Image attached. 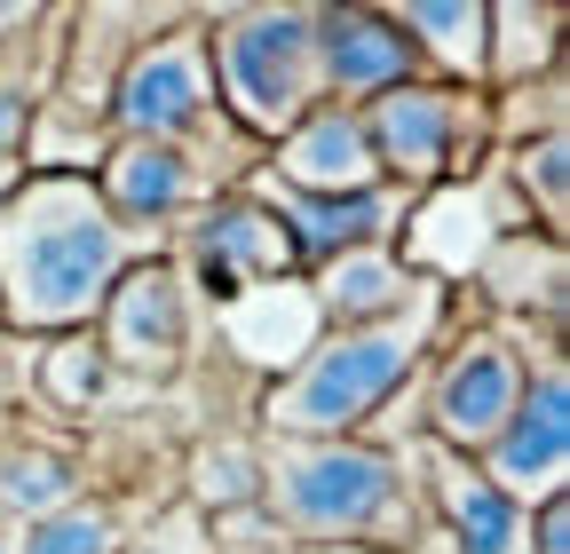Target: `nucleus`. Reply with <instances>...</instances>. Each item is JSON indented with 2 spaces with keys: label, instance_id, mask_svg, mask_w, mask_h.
Returning <instances> with one entry per match:
<instances>
[{
  "label": "nucleus",
  "instance_id": "nucleus-1",
  "mask_svg": "<svg viewBox=\"0 0 570 554\" xmlns=\"http://www.w3.org/2000/svg\"><path fill=\"white\" fill-rule=\"evenodd\" d=\"M135 261V230L111 222L88 175H24L0 198V317L24 333H80L104 317Z\"/></svg>",
  "mask_w": 570,
  "mask_h": 554
},
{
  "label": "nucleus",
  "instance_id": "nucleus-2",
  "mask_svg": "<svg viewBox=\"0 0 570 554\" xmlns=\"http://www.w3.org/2000/svg\"><path fill=\"white\" fill-rule=\"evenodd\" d=\"M262 515L294 546H373L381 554L412 523V483H404L396 452H381L365 436H333V444L285 436L262 459Z\"/></svg>",
  "mask_w": 570,
  "mask_h": 554
},
{
  "label": "nucleus",
  "instance_id": "nucleus-3",
  "mask_svg": "<svg viewBox=\"0 0 570 554\" xmlns=\"http://www.w3.org/2000/svg\"><path fill=\"white\" fill-rule=\"evenodd\" d=\"M428 333H436V286H428L404 317H381V325H341L325 340L294 357L269 388V428L277 436H302V444H333V436H356L373 412L404 388V373L420 365Z\"/></svg>",
  "mask_w": 570,
  "mask_h": 554
},
{
  "label": "nucleus",
  "instance_id": "nucleus-4",
  "mask_svg": "<svg viewBox=\"0 0 570 554\" xmlns=\"http://www.w3.org/2000/svg\"><path fill=\"white\" fill-rule=\"evenodd\" d=\"M214 103L246 135H277L325 103L317 88V9H223L206 17Z\"/></svg>",
  "mask_w": 570,
  "mask_h": 554
},
{
  "label": "nucleus",
  "instance_id": "nucleus-5",
  "mask_svg": "<svg viewBox=\"0 0 570 554\" xmlns=\"http://www.w3.org/2000/svg\"><path fill=\"white\" fill-rule=\"evenodd\" d=\"M111 103V127L127 135V144H198V135L214 127V63H206V24H175L159 40H142L119 80L104 88Z\"/></svg>",
  "mask_w": 570,
  "mask_h": 554
},
{
  "label": "nucleus",
  "instance_id": "nucleus-6",
  "mask_svg": "<svg viewBox=\"0 0 570 554\" xmlns=\"http://www.w3.org/2000/svg\"><path fill=\"white\" fill-rule=\"evenodd\" d=\"M483 483L499 499H515L523 515L562 499V483H570V380H562V357L531 365L523 373V396L508 412V428H499L483 444Z\"/></svg>",
  "mask_w": 570,
  "mask_h": 554
},
{
  "label": "nucleus",
  "instance_id": "nucleus-7",
  "mask_svg": "<svg viewBox=\"0 0 570 554\" xmlns=\"http://www.w3.org/2000/svg\"><path fill=\"white\" fill-rule=\"evenodd\" d=\"M523 349L508 333H468L452 340V357L436 365V388H428V436L436 452H460V459H483V444L508 428V412L523 396Z\"/></svg>",
  "mask_w": 570,
  "mask_h": 554
},
{
  "label": "nucleus",
  "instance_id": "nucleus-8",
  "mask_svg": "<svg viewBox=\"0 0 570 554\" xmlns=\"http://www.w3.org/2000/svg\"><path fill=\"white\" fill-rule=\"evenodd\" d=\"M365 144H373L381 182L389 175L404 190L444 182L460 167V151H468V96L436 88V80H404V88H389V96L365 103Z\"/></svg>",
  "mask_w": 570,
  "mask_h": 554
},
{
  "label": "nucleus",
  "instance_id": "nucleus-9",
  "mask_svg": "<svg viewBox=\"0 0 570 554\" xmlns=\"http://www.w3.org/2000/svg\"><path fill=\"white\" fill-rule=\"evenodd\" d=\"M104 365L127 373H151L167 380L190 349V294H183V269L175 261H127V277L104 301Z\"/></svg>",
  "mask_w": 570,
  "mask_h": 554
},
{
  "label": "nucleus",
  "instance_id": "nucleus-10",
  "mask_svg": "<svg viewBox=\"0 0 570 554\" xmlns=\"http://www.w3.org/2000/svg\"><path fill=\"white\" fill-rule=\"evenodd\" d=\"M254 206L285 230L294 261H341V254H365V246H389L396 222H404V190H356V198H302L269 175H254Z\"/></svg>",
  "mask_w": 570,
  "mask_h": 554
},
{
  "label": "nucleus",
  "instance_id": "nucleus-11",
  "mask_svg": "<svg viewBox=\"0 0 570 554\" xmlns=\"http://www.w3.org/2000/svg\"><path fill=\"white\" fill-rule=\"evenodd\" d=\"M183 254H190V277H198V286H206V294H230V301L277 286V277L294 269V246H285V230L262 215L254 198H214V206H198Z\"/></svg>",
  "mask_w": 570,
  "mask_h": 554
},
{
  "label": "nucleus",
  "instance_id": "nucleus-12",
  "mask_svg": "<svg viewBox=\"0 0 570 554\" xmlns=\"http://www.w3.org/2000/svg\"><path fill=\"white\" fill-rule=\"evenodd\" d=\"M412 72H420V56L389 24V9H317V88H325V103L365 111L373 96L404 88Z\"/></svg>",
  "mask_w": 570,
  "mask_h": 554
},
{
  "label": "nucleus",
  "instance_id": "nucleus-13",
  "mask_svg": "<svg viewBox=\"0 0 570 554\" xmlns=\"http://www.w3.org/2000/svg\"><path fill=\"white\" fill-rule=\"evenodd\" d=\"M277 159L262 167L269 182L302 190V198H356V190H381V167H373V144H365V111L348 103H317L309 119H294L269 144Z\"/></svg>",
  "mask_w": 570,
  "mask_h": 554
},
{
  "label": "nucleus",
  "instance_id": "nucleus-14",
  "mask_svg": "<svg viewBox=\"0 0 570 554\" xmlns=\"http://www.w3.org/2000/svg\"><path fill=\"white\" fill-rule=\"evenodd\" d=\"M198 151L183 144H127V135H111L104 151V175H96V198L111 206L119 230H151V222H175L198 206Z\"/></svg>",
  "mask_w": 570,
  "mask_h": 554
},
{
  "label": "nucleus",
  "instance_id": "nucleus-15",
  "mask_svg": "<svg viewBox=\"0 0 570 554\" xmlns=\"http://www.w3.org/2000/svg\"><path fill=\"white\" fill-rule=\"evenodd\" d=\"M428 467H436V475H428V499H436V515H444L460 554H531V515L515 499H499L475 459L436 452Z\"/></svg>",
  "mask_w": 570,
  "mask_h": 554
},
{
  "label": "nucleus",
  "instance_id": "nucleus-16",
  "mask_svg": "<svg viewBox=\"0 0 570 554\" xmlns=\"http://www.w3.org/2000/svg\"><path fill=\"white\" fill-rule=\"evenodd\" d=\"M420 294H428V286H420V277H412L389 246H365V254H341V261H325V269H317L309 309H325V317H333V333H341V325H381V317H404Z\"/></svg>",
  "mask_w": 570,
  "mask_h": 554
},
{
  "label": "nucleus",
  "instance_id": "nucleus-17",
  "mask_svg": "<svg viewBox=\"0 0 570 554\" xmlns=\"http://www.w3.org/2000/svg\"><path fill=\"white\" fill-rule=\"evenodd\" d=\"M389 24L412 40L420 63H436L444 80H483V40H491L483 0H404V9H389Z\"/></svg>",
  "mask_w": 570,
  "mask_h": 554
},
{
  "label": "nucleus",
  "instance_id": "nucleus-18",
  "mask_svg": "<svg viewBox=\"0 0 570 554\" xmlns=\"http://www.w3.org/2000/svg\"><path fill=\"white\" fill-rule=\"evenodd\" d=\"M475 286L499 301V309H539V317H562V238H531V230H508L483 261H475Z\"/></svg>",
  "mask_w": 570,
  "mask_h": 554
},
{
  "label": "nucleus",
  "instance_id": "nucleus-19",
  "mask_svg": "<svg viewBox=\"0 0 570 554\" xmlns=\"http://www.w3.org/2000/svg\"><path fill=\"white\" fill-rule=\"evenodd\" d=\"M562 48V9H531V0H499L491 9V40H483V80L499 88H531V72H554Z\"/></svg>",
  "mask_w": 570,
  "mask_h": 554
},
{
  "label": "nucleus",
  "instance_id": "nucleus-20",
  "mask_svg": "<svg viewBox=\"0 0 570 554\" xmlns=\"http://www.w3.org/2000/svg\"><path fill=\"white\" fill-rule=\"evenodd\" d=\"M515 190H523V215H539V238H562L570 215V144L562 127H539L515 144Z\"/></svg>",
  "mask_w": 570,
  "mask_h": 554
},
{
  "label": "nucleus",
  "instance_id": "nucleus-21",
  "mask_svg": "<svg viewBox=\"0 0 570 554\" xmlns=\"http://www.w3.org/2000/svg\"><path fill=\"white\" fill-rule=\"evenodd\" d=\"M71 483H80L71 459H56L40 444H0V507H24L40 523V515L71 507Z\"/></svg>",
  "mask_w": 570,
  "mask_h": 554
},
{
  "label": "nucleus",
  "instance_id": "nucleus-22",
  "mask_svg": "<svg viewBox=\"0 0 570 554\" xmlns=\"http://www.w3.org/2000/svg\"><path fill=\"white\" fill-rule=\"evenodd\" d=\"M127 538H119V515L104 507V499H71V507H56V515H40L24 538H17V554H119Z\"/></svg>",
  "mask_w": 570,
  "mask_h": 554
},
{
  "label": "nucleus",
  "instance_id": "nucleus-23",
  "mask_svg": "<svg viewBox=\"0 0 570 554\" xmlns=\"http://www.w3.org/2000/svg\"><path fill=\"white\" fill-rule=\"evenodd\" d=\"M32 111H40L32 80L17 72V63H0V198L24 182V135H32Z\"/></svg>",
  "mask_w": 570,
  "mask_h": 554
},
{
  "label": "nucleus",
  "instance_id": "nucleus-24",
  "mask_svg": "<svg viewBox=\"0 0 570 554\" xmlns=\"http://www.w3.org/2000/svg\"><path fill=\"white\" fill-rule=\"evenodd\" d=\"M48 396L71 404V412L104 396V349H96L88 333H63L56 349H48Z\"/></svg>",
  "mask_w": 570,
  "mask_h": 554
},
{
  "label": "nucleus",
  "instance_id": "nucleus-25",
  "mask_svg": "<svg viewBox=\"0 0 570 554\" xmlns=\"http://www.w3.org/2000/svg\"><path fill=\"white\" fill-rule=\"evenodd\" d=\"M206 554H302V546L285 538V531H277L262 507H246V515H223V523H214Z\"/></svg>",
  "mask_w": 570,
  "mask_h": 554
},
{
  "label": "nucleus",
  "instance_id": "nucleus-26",
  "mask_svg": "<svg viewBox=\"0 0 570 554\" xmlns=\"http://www.w3.org/2000/svg\"><path fill=\"white\" fill-rule=\"evenodd\" d=\"M206 538H214V523L198 507H175V515H159L151 531H142L135 546H119V554H206Z\"/></svg>",
  "mask_w": 570,
  "mask_h": 554
},
{
  "label": "nucleus",
  "instance_id": "nucleus-27",
  "mask_svg": "<svg viewBox=\"0 0 570 554\" xmlns=\"http://www.w3.org/2000/svg\"><path fill=\"white\" fill-rule=\"evenodd\" d=\"M531 554H570V499L531 507Z\"/></svg>",
  "mask_w": 570,
  "mask_h": 554
},
{
  "label": "nucleus",
  "instance_id": "nucleus-28",
  "mask_svg": "<svg viewBox=\"0 0 570 554\" xmlns=\"http://www.w3.org/2000/svg\"><path fill=\"white\" fill-rule=\"evenodd\" d=\"M302 554H373V546H302Z\"/></svg>",
  "mask_w": 570,
  "mask_h": 554
},
{
  "label": "nucleus",
  "instance_id": "nucleus-29",
  "mask_svg": "<svg viewBox=\"0 0 570 554\" xmlns=\"http://www.w3.org/2000/svg\"><path fill=\"white\" fill-rule=\"evenodd\" d=\"M0 554H17V531H9V523H0Z\"/></svg>",
  "mask_w": 570,
  "mask_h": 554
}]
</instances>
